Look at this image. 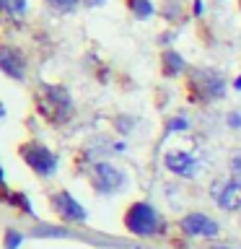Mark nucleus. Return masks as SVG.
Returning <instances> with one entry per match:
<instances>
[{
	"label": "nucleus",
	"instance_id": "6",
	"mask_svg": "<svg viewBox=\"0 0 241 249\" xmlns=\"http://www.w3.org/2000/svg\"><path fill=\"white\" fill-rule=\"evenodd\" d=\"M182 231L187 236H197V239H213L218 236V223L205 213H189L182 218Z\"/></svg>",
	"mask_w": 241,
	"mask_h": 249
},
{
	"label": "nucleus",
	"instance_id": "3",
	"mask_svg": "<svg viewBox=\"0 0 241 249\" xmlns=\"http://www.w3.org/2000/svg\"><path fill=\"white\" fill-rule=\"evenodd\" d=\"M124 226L138 233V236H153V233H161L166 229V223H163V218L158 215V210L151 208L148 202H135V205L127 208V213H124Z\"/></svg>",
	"mask_w": 241,
	"mask_h": 249
},
{
	"label": "nucleus",
	"instance_id": "18",
	"mask_svg": "<svg viewBox=\"0 0 241 249\" xmlns=\"http://www.w3.org/2000/svg\"><path fill=\"white\" fill-rule=\"evenodd\" d=\"M86 3H88V5H101L104 0H86Z\"/></svg>",
	"mask_w": 241,
	"mask_h": 249
},
{
	"label": "nucleus",
	"instance_id": "7",
	"mask_svg": "<svg viewBox=\"0 0 241 249\" xmlns=\"http://www.w3.org/2000/svg\"><path fill=\"white\" fill-rule=\"evenodd\" d=\"M93 179H96V187L101 192H117L124 187V174L114 163H106V161L93 163Z\"/></svg>",
	"mask_w": 241,
	"mask_h": 249
},
{
	"label": "nucleus",
	"instance_id": "10",
	"mask_svg": "<svg viewBox=\"0 0 241 249\" xmlns=\"http://www.w3.org/2000/svg\"><path fill=\"white\" fill-rule=\"evenodd\" d=\"M213 197L223 210H241V182L233 179V182L213 187Z\"/></svg>",
	"mask_w": 241,
	"mask_h": 249
},
{
	"label": "nucleus",
	"instance_id": "17",
	"mask_svg": "<svg viewBox=\"0 0 241 249\" xmlns=\"http://www.w3.org/2000/svg\"><path fill=\"white\" fill-rule=\"evenodd\" d=\"M184 127H187V122L182 120V117H179L176 122H171V124H169V130H184Z\"/></svg>",
	"mask_w": 241,
	"mask_h": 249
},
{
	"label": "nucleus",
	"instance_id": "8",
	"mask_svg": "<svg viewBox=\"0 0 241 249\" xmlns=\"http://www.w3.org/2000/svg\"><path fill=\"white\" fill-rule=\"evenodd\" d=\"M0 70L8 78H13V81H23V75H26V57L16 47H0Z\"/></svg>",
	"mask_w": 241,
	"mask_h": 249
},
{
	"label": "nucleus",
	"instance_id": "5",
	"mask_svg": "<svg viewBox=\"0 0 241 249\" xmlns=\"http://www.w3.org/2000/svg\"><path fill=\"white\" fill-rule=\"evenodd\" d=\"M52 208L65 223H83L86 221V208L70 192H54L52 195Z\"/></svg>",
	"mask_w": 241,
	"mask_h": 249
},
{
	"label": "nucleus",
	"instance_id": "13",
	"mask_svg": "<svg viewBox=\"0 0 241 249\" xmlns=\"http://www.w3.org/2000/svg\"><path fill=\"white\" fill-rule=\"evenodd\" d=\"M130 11L138 16V18H148V16H153V3L151 0H127Z\"/></svg>",
	"mask_w": 241,
	"mask_h": 249
},
{
	"label": "nucleus",
	"instance_id": "2",
	"mask_svg": "<svg viewBox=\"0 0 241 249\" xmlns=\"http://www.w3.org/2000/svg\"><path fill=\"white\" fill-rule=\"evenodd\" d=\"M187 86H189V96H192V101H202V104L223 99V93H225V81H223V75L215 73V70H207V68L192 70Z\"/></svg>",
	"mask_w": 241,
	"mask_h": 249
},
{
	"label": "nucleus",
	"instance_id": "4",
	"mask_svg": "<svg viewBox=\"0 0 241 249\" xmlns=\"http://www.w3.org/2000/svg\"><path fill=\"white\" fill-rule=\"evenodd\" d=\"M21 159L42 177H50V174H54V169H57V156H54L47 145H42V143L21 145Z\"/></svg>",
	"mask_w": 241,
	"mask_h": 249
},
{
	"label": "nucleus",
	"instance_id": "11",
	"mask_svg": "<svg viewBox=\"0 0 241 249\" xmlns=\"http://www.w3.org/2000/svg\"><path fill=\"white\" fill-rule=\"evenodd\" d=\"M29 0H0V13L11 16V18H21L26 13Z\"/></svg>",
	"mask_w": 241,
	"mask_h": 249
},
{
	"label": "nucleus",
	"instance_id": "16",
	"mask_svg": "<svg viewBox=\"0 0 241 249\" xmlns=\"http://www.w3.org/2000/svg\"><path fill=\"white\" fill-rule=\"evenodd\" d=\"M231 169H233V174H236L241 179V151L233 153V159H231Z\"/></svg>",
	"mask_w": 241,
	"mask_h": 249
},
{
	"label": "nucleus",
	"instance_id": "15",
	"mask_svg": "<svg viewBox=\"0 0 241 249\" xmlns=\"http://www.w3.org/2000/svg\"><path fill=\"white\" fill-rule=\"evenodd\" d=\"M18 241H21V233H16V231L5 233V247L8 249H16V247H18Z\"/></svg>",
	"mask_w": 241,
	"mask_h": 249
},
{
	"label": "nucleus",
	"instance_id": "1",
	"mask_svg": "<svg viewBox=\"0 0 241 249\" xmlns=\"http://www.w3.org/2000/svg\"><path fill=\"white\" fill-rule=\"evenodd\" d=\"M36 107L47 122L62 124L68 122L70 112H73V101H70V93L62 89V86H44L42 91L36 93Z\"/></svg>",
	"mask_w": 241,
	"mask_h": 249
},
{
	"label": "nucleus",
	"instance_id": "12",
	"mask_svg": "<svg viewBox=\"0 0 241 249\" xmlns=\"http://www.w3.org/2000/svg\"><path fill=\"white\" fill-rule=\"evenodd\" d=\"M182 70H184L182 54H176V52H166V54H163V73H166V75H179Z\"/></svg>",
	"mask_w": 241,
	"mask_h": 249
},
{
	"label": "nucleus",
	"instance_id": "9",
	"mask_svg": "<svg viewBox=\"0 0 241 249\" xmlns=\"http://www.w3.org/2000/svg\"><path fill=\"white\" fill-rule=\"evenodd\" d=\"M163 161H166V169L179 174V177H192V174H197V169H200L197 159L187 151H169Z\"/></svg>",
	"mask_w": 241,
	"mask_h": 249
},
{
	"label": "nucleus",
	"instance_id": "14",
	"mask_svg": "<svg viewBox=\"0 0 241 249\" xmlns=\"http://www.w3.org/2000/svg\"><path fill=\"white\" fill-rule=\"evenodd\" d=\"M54 11H60V13H70V11H75L78 8V0H47Z\"/></svg>",
	"mask_w": 241,
	"mask_h": 249
}]
</instances>
